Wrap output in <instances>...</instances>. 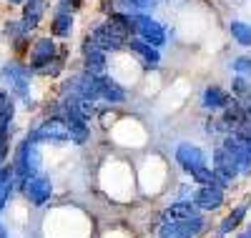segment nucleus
Listing matches in <instances>:
<instances>
[{
	"label": "nucleus",
	"instance_id": "nucleus-1",
	"mask_svg": "<svg viewBox=\"0 0 251 238\" xmlns=\"http://www.w3.org/2000/svg\"><path fill=\"white\" fill-rule=\"evenodd\" d=\"M174 163L178 166V170L188 178L199 168L208 166V153L199 143H194V141H178L174 145Z\"/></svg>",
	"mask_w": 251,
	"mask_h": 238
},
{
	"label": "nucleus",
	"instance_id": "nucleus-2",
	"mask_svg": "<svg viewBox=\"0 0 251 238\" xmlns=\"http://www.w3.org/2000/svg\"><path fill=\"white\" fill-rule=\"evenodd\" d=\"M249 211H251V198H241L239 203H234V206L219 218V223L214 226V236H211V238H228L231 233L241 231V228L246 226Z\"/></svg>",
	"mask_w": 251,
	"mask_h": 238
},
{
	"label": "nucleus",
	"instance_id": "nucleus-3",
	"mask_svg": "<svg viewBox=\"0 0 251 238\" xmlns=\"http://www.w3.org/2000/svg\"><path fill=\"white\" fill-rule=\"evenodd\" d=\"M136 38L146 40L149 46L161 50L166 43H169V30H166V25L158 23L151 13H136Z\"/></svg>",
	"mask_w": 251,
	"mask_h": 238
},
{
	"label": "nucleus",
	"instance_id": "nucleus-4",
	"mask_svg": "<svg viewBox=\"0 0 251 238\" xmlns=\"http://www.w3.org/2000/svg\"><path fill=\"white\" fill-rule=\"evenodd\" d=\"M30 63H28V68L35 71V73H43L50 63L58 58V46H55V40L53 35H43V38H35L33 40V46H30Z\"/></svg>",
	"mask_w": 251,
	"mask_h": 238
},
{
	"label": "nucleus",
	"instance_id": "nucleus-5",
	"mask_svg": "<svg viewBox=\"0 0 251 238\" xmlns=\"http://www.w3.org/2000/svg\"><path fill=\"white\" fill-rule=\"evenodd\" d=\"M191 201L199 206L201 213H216L221 208H226V201H228V190L219 188V186H199L194 188L191 193Z\"/></svg>",
	"mask_w": 251,
	"mask_h": 238
},
{
	"label": "nucleus",
	"instance_id": "nucleus-6",
	"mask_svg": "<svg viewBox=\"0 0 251 238\" xmlns=\"http://www.w3.org/2000/svg\"><path fill=\"white\" fill-rule=\"evenodd\" d=\"M80 58H83V71L93 75H108V53L98 48L96 43L86 35L80 46Z\"/></svg>",
	"mask_w": 251,
	"mask_h": 238
},
{
	"label": "nucleus",
	"instance_id": "nucleus-7",
	"mask_svg": "<svg viewBox=\"0 0 251 238\" xmlns=\"http://www.w3.org/2000/svg\"><path fill=\"white\" fill-rule=\"evenodd\" d=\"M20 190L33 206H46L53 196V181L43 173H38V176H30L28 181L20 183Z\"/></svg>",
	"mask_w": 251,
	"mask_h": 238
},
{
	"label": "nucleus",
	"instance_id": "nucleus-8",
	"mask_svg": "<svg viewBox=\"0 0 251 238\" xmlns=\"http://www.w3.org/2000/svg\"><path fill=\"white\" fill-rule=\"evenodd\" d=\"M88 38L96 43L98 48L106 50V53H121V50H126V46H128V40L121 38L116 30H111V25L106 23V20L98 23V25H93V30L88 33Z\"/></svg>",
	"mask_w": 251,
	"mask_h": 238
},
{
	"label": "nucleus",
	"instance_id": "nucleus-9",
	"mask_svg": "<svg viewBox=\"0 0 251 238\" xmlns=\"http://www.w3.org/2000/svg\"><path fill=\"white\" fill-rule=\"evenodd\" d=\"M211 166L216 173H221L224 178H228L231 183H236L239 178H241V173H239V163H236V158L228 153V150L221 145V143H216L214 148H211Z\"/></svg>",
	"mask_w": 251,
	"mask_h": 238
},
{
	"label": "nucleus",
	"instance_id": "nucleus-10",
	"mask_svg": "<svg viewBox=\"0 0 251 238\" xmlns=\"http://www.w3.org/2000/svg\"><path fill=\"white\" fill-rule=\"evenodd\" d=\"M228 153H231L239 163V173H241V178H251V148L249 143H244L241 138H236L234 133H228L219 141Z\"/></svg>",
	"mask_w": 251,
	"mask_h": 238
},
{
	"label": "nucleus",
	"instance_id": "nucleus-11",
	"mask_svg": "<svg viewBox=\"0 0 251 238\" xmlns=\"http://www.w3.org/2000/svg\"><path fill=\"white\" fill-rule=\"evenodd\" d=\"M199 206L191 201V198H186V201H171L169 206H163L158 211V226L161 223H176V221H188V218H194V215H199Z\"/></svg>",
	"mask_w": 251,
	"mask_h": 238
},
{
	"label": "nucleus",
	"instance_id": "nucleus-12",
	"mask_svg": "<svg viewBox=\"0 0 251 238\" xmlns=\"http://www.w3.org/2000/svg\"><path fill=\"white\" fill-rule=\"evenodd\" d=\"M199 103L208 113H221L224 108L231 103V93H228V88H224V85L211 83V85H203V91L199 95Z\"/></svg>",
	"mask_w": 251,
	"mask_h": 238
},
{
	"label": "nucleus",
	"instance_id": "nucleus-13",
	"mask_svg": "<svg viewBox=\"0 0 251 238\" xmlns=\"http://www.w3.org/2000/svg\"><path fill=\"white\" fill-rule=\"evenodd\" d=\"M60 120L66 123V128H68V141L71 143H75V145H86V143H91V123L86 120V118H80V116H73V113H66L63 111V116H60Z\"/></svg>",
	"mask_w": 251,
	"mask_h": 238
},
{
	"label": "nucleus",
	"instance_id": "nucleus-14",
	"mask_svg": "<svg viewBox=\"0 0 251 238\" xmlns=\"http://www.w3.org/2000/svg\"><path fill=\"white\" fill-rule=\"evenodd\" d=\"M126 50H128L131 55H136V58L143 63V66H146V68H151V71L161 66V58H163L158 48L149 46L146 40H141V38H136V35L128 40V46H126Z\"/></svg>",
	"mask_w": 251,
	"mask_h": 238
},
{
	"label": "nucleus",
	"instance_id": "nucleus-15",
	"mask_svg": "<svg viewBox=\"0 0 251 238\" xmlns=\"http://www.w3.org/2000/svg\"><path fill=\"white\" fill-rule=\"evenodd\" d=\"M98 85H100V100L103 103H108V105H123L126 100H128V91H126L111 73L108 75H100Z\"/></svg>",
	"mask_w": 251,
	"mask_h": 238
},
{
	"label": "nucleus",
	"instance_id": "nucleus-16",
	"mask_svg": "<svg viewBox=\"0 0 251 238\" xmlns=\"http://www.w3.org/2000/svg\"><path fill=\"white\" fill-rule=\"evenodd\" d=\"M228 35H231L236 46L251 48V23H246V20H231L228 23Z\"/></svg>",
	"mask_w": 251,
	"mask_h": 238
},
{
	"label": "nucleus",
	"instance_id": "nucleus-17",
	"mask_svg": "<svg viewBox=\"0 0 251 238\" xmlns=\"http://www.w3.org/2000/svg\"><path fill=\"white\" fill-rule=\"evenodd\" d=\"M228 93H231V98L239 100V103H249V100H251V78L231 75V85H228Z\"/></svg>",
	"mask_w": 251,
	"mask_h": 238
},
{
	"label": "nucleus",
	"instance_id": "nucleus-18",
	"mask_svg": "<svg viewBox=\"0 0 251 238\" xmlns=\"http://www.w3.org/2000/svg\"><path fill=\"white\" fill-rule=\"evenodd\" d=\"M13 113H15V103H13V95L8 91H0V133L8 131V125L13 120Z\"/></svg>",
	"mask_w": 251,
	"mask_h": 238
},
{
	"label": "nucleus",
	"instance_id": "nucleus-19",
	"mask_svg": "<svg viewBox=\"0 0 251 238\" xmlns=\"http://www.w3.org/2000/svg\"><path fill=\"white\" fill-rule=\"evenodd\" d=\"M158 0H116L113 10H123V13H151L156 8Z\"/></svg>",
	"mask_w": 251,
	"mask_h": 238
},
{
	"label": "nucleus",
	"instance_id": "nucleus-20",
	"mask_svg": "<svg viewBox=\"0 0 251 238\" xmlns=\"http://www.w3.org/2000/svg\"><path fill=\"white\" fill-rule=\"evenodd\" d=\"M231 73L234 75H241V78H251V55L249 53H241L231 60Z\"/></svg>",
	"mask_w": 251,
	"mask_h": 238
},
{
	"label": "nucleus",
	"instance_id": "nucleus-21",
	"mask_svg": "<svg viewBox=\"0 0 251 238\" xmlns=\"http://www.w3.org/2000/svg\"><path fill=\"white\" fill-rule=\"evenodd\" d=\"M188 181L194 183V188H199V186H214V168L211 166H203L196 173H191Z\"/></svg>",
	"mask_w": 251,
	"mask_h": 238
},
{
	"label": "nucleus",
	"instance_id": "nucleus-22",
	"mask_svg": "<svg viewBox=\"0 0 251 238\" xmlns=\"http://www.w3.org/2000/svg\"><path fill=\"white\" fill-rule=\"evenodd\" d=\"M234 238H249V236H246V231L241 228V231H236V233H234Z\"/></svg>",
	"mask_w": 251,
	"mask_h": 238
},
{
	"label": "nucleus",
	"instance_id": "nucleus-23",
	"mask_svg": "<svg viewBox=\"0 0 251 238\" xmlns=\"http://www.w3.org/2000/svg\"><path fill=\"white\" fill-rule=\"evenodd\" d=\"M71 5H73V10H75V8H80V5H83V0H71Z\"/></svg>",
	"mask_w": 251,
	"mask_h": 238
},
{
	"label": "nucleus",
	"instance_id": "nucleus-24",
	"mask_svg": "<svg viewBox=\"0 0 251 238\" xmlns=\"http://www.w3.org/2000/svg\"><path fill=\"white\" fill-rule=\"evenodd\" d=\"M244 231H246V236L251 238V223H246V226H244Z\"/></svg>",
	"mask_w": 251,
	"mask_h": 238
},
{
	"label": "nucleus",
	"instance_id": "nucleus-25",
	"mask_svg": "<svg viewBox=\"0 0 251 238\" xmlns=\"http://www.w3.org/2000/svg\"><path fill=\"white\" fill-rule=\"evenodd\" d=\"M8 3H13V5H20V3H28V0H8Z\"/></svg>",
	"mask_w": 251,
	"mask_h": 238
}]
</instances>
